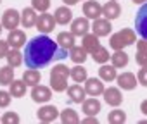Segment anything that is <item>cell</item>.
Listing matches in <instances>:
<instances>
[{
	"mask_svg": "<svg viewBox=\"0 0 147 124\" xmlns=\"http://www.w3.org/2000/svg\"><path fill=\"white\" fill-rule=\"evenodd\" d=\"M59 117H61V121H62L64 124H78V122H80L78 112L73 110V109H64V110L61 112Z\"/></svg>",
	"mask_w": 147,
	"mask_h": 124,
	"instance_id": "obj_29",
	"label": "cell"
},
{
	"mask_svg": "<svg viewBox=\"0 0 147 124\" xmlns=\"http://www.w3.org/2000/svg\"><path fill=\"white\" fill-rule=\"evenodd\" d=\"M135 31L147 40V2L137 11V16H135Z\"/></svg>",
	"mask_w": 147,
	"mask_h": 124,
	"instance_id": "obj_3",
	"label": "cell"
},
{
	"mask_svg": "<svg viewBox=\"0 0 147 124\" xmlns=\"http://www.w3.org/2000/svg\"><path fill=\"white\" fill-rule=\"evenodd\" d=\"M137 78H138V83H140V85H144V86H147V66H144V67H140V71H138V74H137Z\"/></svg>",
	"mask_w": 147,
	"mask_h": 124,
	"instance_id": "obj_39",
	"label": "cell"
},
{
	"mask_svg": "<svg viewBox=\"0 0 147 124\" xmlns=\"http://www.w3.org/2000/svg\"><path fill=\"white\" fill-rule=\"evenodd\" d=\"M83 14L88 19H99L102 16V5L97 0H87L83 4Z\"/></svg>",
	"mask_w": 147,
	"mask_h": 124,
	"instance_id": "obj_8",
	"label": "cell"
},
{
	"mask_svg": "<svg viewBox=\"0 0 147 124\" xmlns=\"http://www.w3.org/2000/svg\"><path fill=\"white\" fill-rule=\"evenodd\" d=\"M82 122H85V124H97V122H99V119H97L95 115H88V117H87V119H83Z\"/></svg>",
	"mask_w": 147,
	"mask_h": 124,
	"instance_id": "obj_42",
	"label": "cell"
},
{
	"mask_svg": "<svg viewBox=\"0 0 147 124\" xmlns=\"http://www.w3.org/2000/svg\"><path fill=\"white\" fill-rule=\"evenodd\" d=\"M9 86H11V95H12L14 98H21V97H24L28 85H26L23 79H14Z\"/></svg>",
	"mask_w": 147,
	"mask_h": 124,
	"instance_id": "obj_28",
	"label": "cell"
},
{
	"mask_svg": "<svg viewBox=\"0 0 147 124\" xmlns=\"http://www.w3.org/2000/svg\"><path fill=\"white\" fill-rule=\"evenodd\" d=\"M54 17H55V21H57V24H61V26H66V24H69V23L73 21V12H71V9H69V7L62 5V7L55 9V12H54Z\"/></svg>",
	"mask_w": 147,
	"mask_h": 124,
	"instance_id": "obj_17",
	"label": "cell"
},
{
	"mask_svg": "<svg viewBox=\"0 0 147 124\" xmlns=\"http://www.w3.org/2000/svg\"><path fill=\"white\" fill-rule=\"evenodd\" d=\"M36 19H38V16H36V11L33 7H26L21 12V24H23V28H33V26H36Z\"/></svg>",
	"mask_w": 147,
	"mask_h": 124,
	"instance_id": "obj_18",
	"label": "cell"
},
{
	"mask_svg": "<svg viewBox=\"0 0 147 124\" xmlns=\"http://www.w3.org/2000/svg\"><path fill=\"white\" fill-rule=\"evenodd\" d=\"M69 76H71V69L66 64H55L50 71V88L57 93L66 91Z\"/></svg>",
	"mask_w": 147,
	"mask_h": 124,
	"instance_id": "obj_2",
	"label": "cell"
},
{
	"mask_svg": "<svg viewBox=\"0 0 147 124\" xmlns=\"http://www.w3.org/2000/svg\"><path fill=\"white\" fill-rule=\"evenodd\" d=\"M116 81H118V86L121 90H135V86L138 83V78H135L133 73H123L116 78Z\"/></svg>",
	"mask_w": 147,
	"mask_h": 124,
	"instance_id": "obj_12",
	"label": "cell"
},
{
	"mask_svg": "<svg viewBox=\"0 0 147 124\" xmlns=\"http://www.w3.org/2000/svg\"><path fill=\"white\" fill-rule=\"evenodd\" d=\"M82 110H83V114H87V115H97V114L100 112V102H99L95 97L87 98V100L83 102Z\"/></svg>",
	"mask_w": 147,
	"mask_h": 124,
	"instance_id": "obj_21",
	"label": "cell"
},
{
	"mask_svg": "<svg viewBox=\"0 0 147 124\" xmlns=\"http://www.w3.org/2000/svg\"><path fill=\"white\" fill-rule=\"evenodd\" d=\"M137 52H147V40L145 38L137 41Z\"/></svg>",
	"mask_w": 147,
	"mask_h": 124,
	"instance_id": "obj_41",
	"label": "cell"
},
{
	"mask_svg": "<svg viewBox=\"0 0 147 124\" xmlns=\"http://www.w3.org/2000/svg\"><path fill=\"white\" fill-rule=\"evenodd\" d=\"M23 55H24V64L28 69H42L49 66L52 60H61L67 57V50L43 33L40 36L31 38L26 43Z\"/></svg>",
	"mask_w": 147,
	"mask_h": 124,
	"instance_id": "obj_1",
	"label": "cell"
},
{
	"mask_svg": "<svg viewBox=\"0 0 147 124\" xmlns=\"http://www.w3.org/2000/svg\"><path fill=\"white\" fill-rule=\"evenodd\" d=\"M31 98L36 103H45V102H49L52 98V88L35 85V86H31Z\"/></svg>",
	"mask_w": 147,
	"mask_h": 124,
	"instance_id": "obj_5",
	"label": "cell"
},
{
	"mask_svg": "<svg viewBox=\"0 0 147 124\" xmlns=\"http://www.w3.org/2000/svg\"><path fill=\"white\" fill-rule=\"evenodd\" d=\"M67 97H69L71 102H75V103H83L85 97H87V90L82 88L80 83L71 85V86H67Z\"/></svg>",
	"mask_w": 147,
	"mask_h": 124,
	"instance_id": "obj_14",
	"label": "cell"
},
{
	"mask_svg": "<svg viewBox=\"0 0 147 124\" xmlns=\"http://www.w3.org/2000/svg\"><path fill=\"white\" fill-rule=\"evenodd\" d=\"M111 29H113V26H111V21L109 19H94V24H92V33H95L99 38L100 36H107L109 33H111Z\"/></svg>",
	"mask_w": 147,
	"mask_h": 124,
	"instance_id": "obj_11",
	"label": "cell"
},
{
	"mask_svg": "<svg viewBox=\"0 0 147 124\" xmlns=\"http://www.w3.org/2000/svg\"><path fill=\"white\" fill-rule=\"evenodd\" d=\"M131 2H135V4H145L147 0H131Z\"/></svg>",
	"mask_w": 147,
	"mask_h": 124,
	"instance_id": "obj_45",
	"label": "cell"
},
{
	"mask_svg": "<svg viewBox=\"0 0 147 124\" xmlns=\"http://www.w3.org/2000/svg\"><path fill=\"white\" fill-rule=\"evenodd\" d=\"M90 55H92V59H94L95 62H99V64H107V60H111V55H109L107 48H104L102 45H100L95 52H92Z\"/></svg>",
	"mask_w": 147,
	"mask_h": 124,
	"instance_id": "obj_31",
	"label": "cell"
},
{
	"mask_svg": "<svg viewBox=\"0 0 147 124\" xmlns=\"http://www.w3.org/2000/svg\"><path fill=\"white\" fill-rule=\"evenodd\" d=\"M31 7L38 12H47L50 7V0H31Z\"/></svg>",
	"mask_w": 147,
	"mask_h": 124,
	"instance_id": "obj_34",
	"label": "cell"
},
{
	"mask_svg": "<svg viewBox=\"0 0 147 124\" xmlns=\"http://www.w3.org/2000/svg\"><path fill=\"white\" fill-rule=\"evenodd\" d=\"M137 64L140 66V67H144V66H147V52H137Z\"/></svg>",
	"mask_w": 147,
	"mask_h": 124,
	"instance_id": "obj_40",
	"label": "cell"
},
{
	"mask_svg": "<svg viewBox=\"0 0 147 124\" xmlns=\"http://www.w3.org/2000/svg\"><path fill=\"white\" fill-rule=\"evenodd\" d=\"M104 100H106L107 105H111V107H118V105H121V102H123V95H121L119 88L111 86V88L104 90Z\"/></svg>",
	"mask_w": 147,
	"mask_h": 124,
	"instance_id": "obj_13",
	"label": "cell"
},
{
	"mask_svg": "<svg viewBox=\"0 0 147 124\" xmlns=\"http://www.w3.org/2000/svg\"><path fill=\"white\" fill-rule=\"evenodd\" d=\"M2 29H4V26H2V23H0V33H2Z\"/></svg>",
	"mask_w": 147,
	"mask_h": 124,
	"instance_id": "obj_46",
	"label": "cell"
},
{
	"mask_svg": "<svg viewBox=\"0 0 147 124\" xmlns=\"http://www.w3.org/2000/svg\"><path fill=\"white\" fill-rule=\"evenodd\" d=\"M0 2H2V0H0Z\"/></svg>",
	"mask_w": 147,
	"mask_h": 124,
	"instance_id": "obj_47",
	"label": "cell"
},
{
	"mask_svg": "<svg viewBox=\"0 0 147 124\" xmlns=\"http://www.w3.org/2000/svg\"><path fill=\"white\" fill-rule=\"evenodd\" d=\"M21 24V14L16 11V9H7L2 16V26L9 31L16 29L18 26Z\"/></svg>",
	"mask_w": 147,
	"mask_h": 124,
	"instance_id": "obj_4",
	"label": "cell"
},
{
	"mask_svg": "<svg viewBox=\"0 0 147 124\" xmlns=\"http://www.w3.org/2000/svg\"><path fill=\"white\" fill-rule=\"evenodd\" d=\"M62 2L66 4V5H75V4H78L80 0H62Z\"/></svg>",
	"mask_w": 147,
	"mask_h": 124,
	"instance_id": "obj_44",
	"label": "cell"
},
{
	"mask_svg": "<svg viewBox=\"0 0 147 124\" xmlns=\"http://www.w3.org/2000/svg\"><path fill=\"white\" fill-rule=\"evenodd\" d=\"M55 24H57V21H55V17L52 16V14H47V12H42V16H38V19H36V28H38V31H42V33H50L54 28H55Z\"/></svg>",
	"mask_w": 147,
	"mask_h": 124,
	"instance_id": "obj_6",
	"label": "cell"
},
{
	"mask_svg": "<svg viewBox=\"0 0 147 124\" xmlns=\"http://www.w3.org/2000/svg\"><path fill=\"white\" fill-rule=\"evenodd\" d=\"M107 121H109L111 124H123V122L126 121V114H125L123 110H119V109H114V110L109 112Z\"/></svg>",
	"mask_w": 147,
	"mask_h": 124,
	"instance_id": "obj_32",
	"label": "cell"
},
{
	"mask_svg": "<svg viewBox=\"0 0 147 124\" xmlns=\"http://www.w3.org/2000/svg\"><path fill=\"white\" fill-rule=\"evenodd\" d=\"M14 81V67L11 64L0 67V85L2 86H9Z\"/></svg>",
	"mask_w": 147,
	"mask_h": 124,
	"instance_id": "obj_23",
	"label": "cell"
},
{
	"mask_svg": "<svg viewBox=\"0 0 147 124\" xmlns=\"http://www.w3.org/2000/svg\"><path fill=\"white\" fill-rule=\"evenodd\" d=\"M140 112H142V114H145V115H147V100H144V102H142V103H140Z\"/></svg>",
	"mask_w": 147,
	"mask_h": 124,
	"instance_id": "obj_43",
	"label": "cell"
},
{
	"mask_svg": "<svg viewBox=\"0 0 147 124\" xmlns=\"http://www.w3.org/2000/svg\"><path fill=\"white\" fill-rule=\"evenodd\" d=\"M7 41H9L11 48H21V47H24V43H26V35H24V31H21V29L16 28V29L9 31Z\"/></svg>",
	"mask_w": 147,
	"mask_h": 124,
	"instance_id": "obj_15",
	"label": "cell"
},
{
	"mask_svg": "<svg viewBox=\"0 0 147 124\" xmlns=\"http://www.w3.org/2000/svg\"><path fill=\"white\" fill-rule=\"evenodd\" d=\"M36 115H38V121H42V122H54L61 115V112L54 105H43V107L38 109Z\"/></svg>",
	"mask_w": 147,
	"mask_h": 124,
	"instance_id": "obj_7",
	"label": "cell"
},
{
	"mask_svg": "<svg viewBox=\"0 0 147 124\" xmlns=\"http://www.w3.org/2000/svg\"><path fill=\"white\" fill-rule=\"evenodd\" d=\"M12 95H11V91H5V90H0V109H5V107H9V103H11V98Z\"/></svg>",
	"mask_w": 147,
	"mask_h": 124,
	"instance_id": "obj_37",
	"label": "cell"
},
{
	"mask_svg": "<svg viewBox=\"0 0 147 124\" xmlns=\"http://www.w3.org/2000/svg\"><path fill=\"white\" fill-rule=\"evenodd\" d=\"M57 43L62 48H66V50L73 48V47H75V33H73V31H62V33H59L57 35Z\"/></svg>",
	"mask_w": 147,
	"mask_h": 124,
	"instance_id": "obj_22",
	"label": "cell"
},
{
	"mask_svg": "<svg viewBox=\"0 0 147 124\" xmlns=\"http://www.w3.org/2000/svg\"><path fill=\"white\" fill-rule=\"evenodd\" d=\"M9 50H11L9 41L7 40H0V59H5L7 53H9Z\"/></svg>",
	"mask_w": 147,
	"mask_h": 124,
	"instance_id": "obj_38",
	"label": "cell"
},
{
	"mask_svg": "<svg viewBox=\"0 0 147 124\" xmlns=\"http://www.w3.org/2000/svg\"><path fill=\"white\" fill-rule=\"evenodd\" d=\"M85 90H87V95L90 97H99V95H104V83L102 79L99 78H88L85 81Z\"/></svg>",
	"mask_w": 147,
	"mask_h": 124,
	"instance_id": "obj_9",
	"label": "cell"
},
{
	"mask_svg": "<svg viewBox=\"0 0 147 124\" xmlns=\"http://www.w3.org/2000/svg\"><path fill=\"white\" fill-rule=\"evenodd\" d=\"M82 45H83V48H85L88 53H92V52H95V50L100 47V41H99V36H97L95 33H87V35L83 36Z\"/></svg>",
	"mask_w": 147,
	"mask_h": 124,
	"instance_id": "obj_19",
	"label": "cell"
},
{
	"mask_svg": "<svg viewBox=\"0 0 147 124\" xmlns=\"http://www.w3.org/2000/svg\"><path fill=\"white\" fill-rule=\"evenodd\" d=\"M87 55H88V52L83 48V45L82 47H76L75 45L73 48H69V59L75 62V64H83V62L88 59Z\"/></svg>",
	"mask_w": 147,
	"mask_h": 124,
	"instance_id": "obj_20",
	"label": "cell"
},
{
	"mask_svg": "<svg viewBox=\"0 0 147 124\" xmlns=\"http://www.w3.org/2000/svg\"><path fill=\"white\" fill-rule=\"evenodd\" d=\"M23 81H24L28 86L40 85V81H42V74H40V71H36V69L24 71V74H23Z\"/></svg>",
	"mask_w": 147,
	"mask_h": 124,
	"instance_id": "obj_27",
	"label": "cell"
},
{
	"mask_svg": "<svg viewBox=\"0 0 147 124\" xmlns=\"http://www.w3.org/2000/svg\"><path fill=\"white\" fill-rule=\"evenodd\" d=\"M71 78H73V81H75V83H83V81H87V79H88L87 69H85L82 64H76L75 67L71 69Z\"/></svg>",
	"mask_w": 147,
	"mask_h": 124,
	"instance_id": "obj_30",
	"label": "cell"
},
{
	"mask_svg": "<svg viewBox=\"0 0 147 124\" xmlns=\"http://www.w3.org/2000/svg\"><path fill=\"white\" fill-rule=\"evenodd\" d=\"M119 14H121V5L116 2V0H111V2H107L106 5H102V16L106 17V19H116V17H119Z\"/></svg>",
	"mask_w": 147,
	"mask_h": 124,
	"instance_id": "obj_16",
	"label": "cell"
},
{
	"mask_svg": "<svg viewBox=\"0 0 147 124\" xmlns=\"http://www.w3.org/2000/svg\"><path fill=\"white\" fill-rule=\"evenodd\" d=\"M119 33H121V36L125 38L126 45H131V43H135V31H133V29H130V28H125V29H121Z\"/></svg>",
	"mask_w": 147,
	"mask_h": 124,
	"instance_id": "obj_36",
	"label": "cell"
},
{
	"mask_svg": "<svg viewBox=\"0 0 147 124\" xmlns=\"http://www.w3.org/2000/svg\"><path fill=\"white\" fill-rule=\"evenodd\" d=\"M99 76H100L102 81H114V79L118 78V73H116V67H114L113 64H111V66L102 64L100 69H99Z\"/></svg>",
	"mask_w": 147,
	"mask_h": 124,
	"instance_id": "obj_24",
	"label": "cell"
},
{
	"mask_svg": "<svg viewBox=\"0 0 147 124\" xmlns=\"http://www.w3.org/2000/svg\"><path fill=\"white\" fill-rule=\"evenodd\" d=\"M0 121H2L4 124H18L21 119H19V115L16 112H5L2 117H0Z\"/></svg>",
	"mask_w": 147,
	"mask_h": 124,
	"instance_id": "obj_35",
	"label": "cell"
},
{
	"mask_svg": "<svg viewBox=\"0 0 147 124\" xmlns=\"http://www.w3.org/2000/svg\"><path fill=\"white\" fill-rule=\"evenodd\" d=\"M7 64H11L12 67H19L23 62H24V55L19 52V48H12V50H9V53H7Z\"/></svg>",
	"mask_w": 147,
	"mask_h": 124,
	"instance_id": "obj_25",
	"label": "cell"
},
{
	"mask_svg": "<svg viewBox=\"0 0 147 124\" xmlns=\"http://www.w3.org/2000/svg\"><path fill=\"white\" fill-rule=\"evenodd\" d=\"M109 45H111L114 50H123V48L126 47V41H125V38L121 36V33H114V35L109 38Z\"/></svg>",
	"mask_w": 147,
	"mask_h": 124,
	"instance_id": "obj_33",
	"label": "cell"
},
{
	"mask_svg": "<svg viewBox=\"0 0 147 124\" xmlns=\"http://www.w3.org/2000/svg\"><path fill=\"white\" fill-rule=\"evenodd\" d=\"M111 62H113V66H114L116 69H119V67H126V66H128V55H126V52H123V50H116V52L111 55Z\"/></svg>",
	"mask_w": 147,
	"mask_h": 124,
	"instance_id": "obj_26",
	"label": "cell"
},
{
	"mask_svg": "<svg viewBox=\"0 0 147 124\" xmlns=\"http://www.w3.org/2000/svg\"><path fill=\"white\" fill-rule=\"evenodd\" d=\"M90 28V23H88V17H78V19H73L71 21V31L75 33V36H85L88 33Z\"/></svg>",
	"mask_w": 147,
	"mask_h": 124,
	"instance_id": "obj_10",
	"label": "cell"
}]
</instances>
